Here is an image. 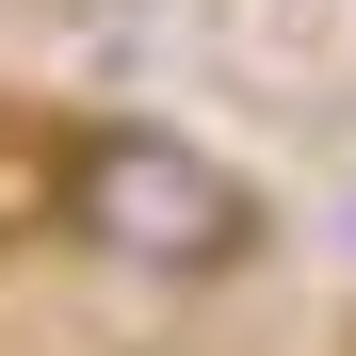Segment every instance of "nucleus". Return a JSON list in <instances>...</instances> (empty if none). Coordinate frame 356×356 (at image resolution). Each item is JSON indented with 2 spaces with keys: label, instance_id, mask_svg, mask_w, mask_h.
Wrapping results in <instances>:
<instances>
[{
  "label": "nucleus",
  "instance_id": "nucleus-1",
  "mask_svg": "<svg viewBox=\"0 0 356 356\" xmlns=\"http://www.w3.org/2000/svg\"><path fill=\"white\" fill-rule=\"evenodd\" d=\"M49 195H65V227H81L113 275H162V291L259 259V178L211 162L195 130H162V113H97V130H65Z\"/></svg>",
  "mask_w": 356,
  "mask_h": 356
},
{
  "label": "nucleus",
  "instance_id": "nucleus-2",
  "mask_svg": "<svg viewBox=\"0 0 356 356\" xmlns=\"http://www.w3.org/2000/svg\"><path fill=\"white\" fill-rule=\"evenodd\" d=\"M65 17H146V0H65Z\"/></svg>",
  "mask_w": 356,
  "mask_h": 356
}]
</instances>
